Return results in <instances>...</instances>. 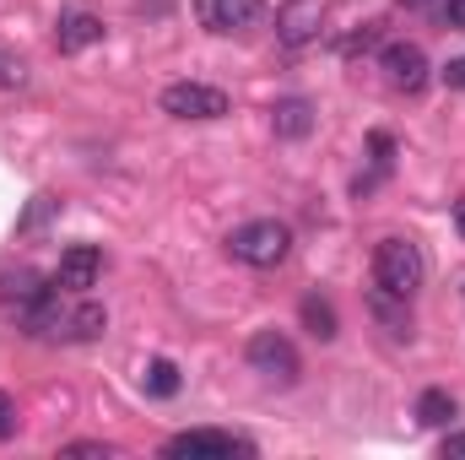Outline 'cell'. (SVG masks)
<instances>
[{"mask_svg": "<svg viewBox=\"0 0 465 460\" xmlns=\"http://www.w3.org/2000/svg\"><path fill=\"white\" fill-rule=\"evenodd\" d=\"M163 455H249V445L243 439H232V434H217V428H184V434H173L168 445H163Z\"/></svg>", "mask_w": 465, "mask_h": 460, "instance_id": "obj_8", "label": "cell"}, {"mask_svg": "<svg viewBox=\"0 0 465 460\" xmlns=\"http://www.w3.org/2000/svg\"><path fill=\"white\" fill-rule=\"evenodd\" d=\"M163 115L173 119H223L228 115V93L212 82H173L163 87Z\"/></svg>", "mask_w": 465, "mask_h": 460, "instance_id": "obj_4", "label": "cell"}, {"mask_svg": "<svg viewBox=\"0 0 465 460\" xmlns=\"http://www.w3.org/2000/svg\"><path fill=\"white\" fill-rule=\"evenodd\" d=\"M260 16H265L260 0H201V22H206L212 33H243V27H254Z\"/></svg>", "mask_w": 465, "mask_h": 460, "instance_id": "obj_10", "label": "cell"}, {"mask_svg": "<svg viewBox=\"0 0 465 460\" xmlns=\"http://www.w3.org/2000/svg\"><path fill=\"white\" fill-rule=\"evenodd\" d=\"M104 276V249L98 244H71L54 265V287L60 293H87L93 282Z\"/></svg>", "mask_w": 465, "mask_h": 460, "instance_id": "obj_6", "label": "cell"}, {"mask_svg": "<svg viewBox=\"0 0 465 460\" xmlns=\"http://www.w3.org/2000/svg\"><path fill=\"white\" fill-rule=\"evenodd\" d=\"M271 130H276L282 141H303V135L314 130V104H309V98H282V104L271 109Z\"/></svg>", "mask_w": 465, "mask_h": 460, "instance_id": "obj_12", "label": "cell"}, {"mask_svg": "<svg viewBox=\"0 0 465 460\" xmlns=\"http://www.w3.org/2000/svg\"><path fill=\"white\" fill-rule=\"evenodd\" d=\"M455 228H460V238H465V201L455 206Z\"/></svg>", "mask_w": 465, "mask_h": 460, "instance_id": "obj_26", "label": "cell"}, {"mask_svg": "<svg viewBox=\"0 0 465 460\" xmlns=\"http://www.w3.org/2000/svg\"><path fill=\"white\" fill-rule=\"evenodd\" d=\"M228 249H232V260H243L254 271H271V265H282L292 255V228L276 223V217H254V223L228 233Z\"/></svg>", "mask_w": 465, "mask_h": 460, "instance_id": "obj_2", "label": "cell"}, {"mask_svg": "<svg viewBox=\"0 0 465 460\" xmlns=\"http://www.w3.org/2000/svg\"><path fill=\"white\" fill-rule=\"evenodd\" d=\"M243 357H249V368H254L260 379H271V385H292V379L303 374L298 346L287 342L282 331H254L249 346H243Z\"/></svg>", "mask_w": 465, "mask_h": 460, "instance_id": "obj_3", "label": "cell"}, {"mask_svg": "<svg viewBox=\"0 0 465 460\" xmlns=\"http://www.w3.org/2000/svg\"><path fill=\"white\" fill-rule=\"evenodd\" d=\"M439 11H444V22H450V27H465V0H444Z\"/></svg>", "mask_w": 465, "mask_h": 460, "instance_id": "obj_23", "label": "cell"}, {"mask_svg": "<svg viewBox=\"0 0 465 460\" xmlns=\"http://www.w3.org/2000/svg\"><path fill=\"white\" fill-rule=\"evenodd\" d=\"M11 434H16V401L0 390V439H11Z\"/></svg>", "mask_w": 465, "mask_h": 460, "instance_id": "obj_21", "label": "cell"}, {"mask_svg": "<svg viewBox=\"0 0 465 460\" xmlns=\"http://www.w3.org/2000/svg\"><path fill=\"white\" fill-rule=\"evenodd\" d=\"M93 44H104V22H98L93 11H60V22H54V49H60V55H82V49H93Z\"/></svg>", "mask_w": 465, "mask_h": 460, "instance_id": "obj_9", "label": "cell"}, {"mask_svg": "<svg viewBox=\"0 0 465 460\" xmlns=\"http://www.w3.org/2000/svg\"><path fill=\"white\" fill-rule=\"evenodd\" d=\"M16 87H27V60L0 49V93H16Z\"/></svg>", "mask_w": 465, "mask_h": 460, "instance_id": "obj_19", "label": "cell"}, {"mask_svg": "<svg viewBox=\"0 0 465 460\" xmlns=\"http://www.w3.org/2000/svg\"><path fill=\"white\" fill-rule=\"evenodd\" d=\"M411 298H395V293H384V287H373V298H368V309H373V320L390 331V336H411V309H406Z\"/></svg>", "mask_w": 465, "mask_h": 460, "instance_id": "obj_13", "label": "cell"}, {"mask_svg": "<svg viewBox=\"0 0 465 460\" xmlns=\"http://www.w3.org/2000/svg\"><path fill=\"white\" fill-rule=\"evenodd\" d=\"M320 22H325V5H320V0H287L282 16H276L282 49H309V44L320 38Z\"/></svg>", "mask_w": 465, "mask_h": 460, "instance_id": "obj_7", "label": "cell"}, {"mask_svg": "<svg viewBox=\"0 0 465 460\" xmlns=\"http://www.w3.org/2000/svg\"><path fill=\"white\" fill-rule=\"evenodd\" d=\"M444 460H465V434H450L444 439Z\"/></svg>", "mask_w": 465, "mask_h": 460, "instance_id": "obj_24", "label": "cell"}, {"mask_svg": "<svg viewBox=\"0 0 465 460\" xmlns=\"http://www.w3.org/2000/svg\"><path fill=\"white\" fill-rule=\"evenodd\" d=\"M379 71H384V82H390L395 93H422L433 65H428L422 44H384V49H379Z\"/></svg>", "mask_w": 465, "mask_h": 460, "instance_id": "obj_5", "label": "cell"}, {"mask_svg": "<svg viewBox=\"0 0 465 460\" xmlns=\"http://www.w3.org/2000/svg\"><path fill=\"white\" fill-rule=\"evenodd\" d=\"M303 325H309L320 342H336V336H341V331H336V309H331V298H320V293L303 298Z\"/></svg>", "mask_w": 465, "mask_h": 460, "instance_id": "obj_16", "label": "cell"}, {"mask_svg": "<svg viewBox=\"0 0 465 460\" xmlns=\"http://www.w3.org/2000/svg\"><path fill=\"white\" fill-rule=\"evenodd\" d=\"M49 287L27 271V265H16V271H0V304H11V309H27L33 298H44Z\"/></svg>", "mask_w": 465, "mask_h": 460, "instance_id": "obj_14", "label": "cell"}, {"mask_svg": "<svg viewBox=\"0 0 465 460\" xmlns=\"http://www.w3.org/2000/svg\"><path fill=\"white\" fill-rule=\"evenodd\" d=\"M54 212H60V201H54V195H33V206L16 217V233H22V238H27V233H38L49 217H54Z\"/></svg>", "mask_w": 465, "mask_h": 460, "instance_id": "obj_18", "label": "cell"}, {"mask_svg": "<svg viewBox=\"0 0 465 460\" xmlns=\"http://www.w3.org/2000/svg\"><path fill=\"white\" fill-rule=\"evenodd\" d=\"M401 5H406V11H439L444 0H401Z\"/></svg>", "mask_w": 465, "mask_h": 460, "instance_id": "obj_25", "label": "cell"}, {"mask_svg": "<svg viewBox=\"0 0 465 460\" xmlns=\"http://www.w3.org/2000/svg\"><path fill=\"white\" fill-rule=\"evenodd\" d=\"M146 390H152V395H163V401H168V395H179V368H173L168 357L146 363Z\"/></svg>", "mask_w": 465, "mask_h": 460, "instance_id": "obj_17", "label": "cell"}, {"mask_svg": "<svg viewBox=\"0 0 465 460\" xmlns=\"http://www.w3.org/2000/svg\"><path fill=\"white\" fill-rule=\"evenodd\" d=\"M104 325H109V309L104 304H76V309H60L54 315V331L49 336H60V342H93V336H104Z\"/></svg>", "mask_w": 465, "mask_h": 460, "instance_id": "obj_11", "label": "cell"}, {"mask_svg": "<svg viewBox=\"0 0 465 460\" xmlns=\"http://www.w3.org/2000/svg\"><path fill=\"white\" fill-rule=\"evenodd\" d=\"M444 87H450V93H465V55L444 65Z\"/></svg>", "mask_w": 465, "mask_h": 460, "instance_id": "obj_22", "label": "cell"}, {"mask_svg": "<svg viewBox=\"0 0 465 460\" xmlns=\"http://www.w3.org/2000/svg\"><path fill=\"white\" fill-rule=\"evenodd\" d=\"M455 412H460V406H455L450 390H422V395H417V423H422V428H444Z\"/></svg>", "mask_w": 465, "mask_h": 460, "instance_id": "obj_15", "label": "cell"}, {"mask_svg": "<svg viewBox=\"0 0 465 460\" xmlns=\"http://www.w3.org/2000/svg\"><path fill=\"white\" fill-rule=\"evenodd\" d=\"M60 455H76V460H109L114 450H109V445H65Z\"/></svg>", "mask_w": 465, "mask_h": 460, "instance_id": "obj_20", "label": "cell"}, {"mask_svg": "<svg viewBox=\"0 0 465 460\" xmlns=\"http://www.w3.org/2000/svg\"><path fill=\"white\" fill-rule=\"evenodd\" d=\"M422 276H428V260H422V249L411 238H379V249H373V287H384L395 298H417Z\"/></svg>", "mask_w": 465, "mask_h": 460, "instance_id": "obj_1", "label": "cell"}]
</instances>
